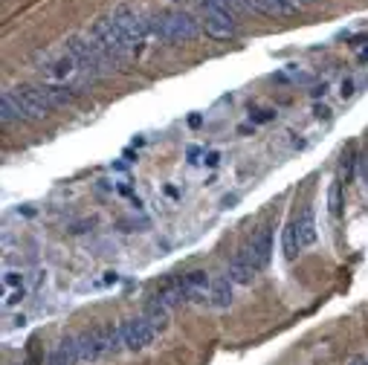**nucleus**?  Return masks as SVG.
I'll return each mask as SVG.
<instances>
[{
  "label": "nucleus",
  "instance_id": "nucleus-21",
  "mask_svg": "<svg viewBox=\"0 0 368 365\" xmlns=\"http://www.w3.org/2000/svg\"><path fill=\"white\" fill-rule=\"evenodd\" d=\"M171 4H186V0H171Z\"/></svg>",
  "mask_w": 368,
  "mask_h": 365
},
{
  "label": "nucleus",
  "instance_id": "nucleus-16",
  "mask_svg": "<svg viewBox=\"0 0 368 365\" xmlns=\"http://www.w3.org/2000/svg\"><path fill=\"white\" fill-rule=\"evenodd\" d=\"M360 177H362V183H365V191H368V154L360 160Z\"/></svg>",
  "mask_w": 368,
  "mask_h": 365
},
{
  "label": "nucleus",
  "instance_id": "nucleus-20",
  "mask_svg": "<svg viewBox=\"0 0 368 365\" xmlns=\"http://www.w3.org/2000/svg\"><path fill=\"white\" fill-rule=\"evenodd\" d=\"M362 61H368V50H365V53H362Z\"/></svg>",
  "mask_w": 368,
  "mask_h": 365
},
{
  "label": "nucleus",
  "instance_id": "nucleus-17",
  "mask_svg": "<svg viewBox=\"0 0 368 365\" xmlns=\"http://www.w3.org/2000/svg\"><path fill=\"white\" fill-rule=\"evenodd\" d=\"M354 93V84L351 82H342V99H345V96H351Z\"/></svg>",
  "mask_w": 368,
  "mask_h": 365
},
{
  "label": "nucleus",
  "instance_id": "nucleus-7",
  "mask_svg": "<svg viewBox=\"0 0 368 365\" xmlns=\"http://www.w3.org/2000/svg\"><path fill=\"white\" fill-rule=\"evenodd\" d=\"M227 276H229L235 284H250V281L258 276V270H255V264L250 261L247 250H238V252H235V258L229 261Z\"/></svg>",
  "mask_w": 368,
  "mask_h": 365
},
{
  "label": "nucleus",
  "instance_id": "nucleus-11",
  "mask_svg": "<svg viewBox=\"0 0 368 365\" xmlns=\"http://www.w3.org/2000/svg\"><path fill=\"white\" fill-rule=\"evenodd\" d=\"M302 250V241H299V214L290 217V224L284 226V258L293 261Z\"/></svg>",
  "mask_w": 368,
  "mask_h": 365
},
{
  "label": "nucleus",
  "instance_id": "nucleus-2",
  "mask_svg": "<svg viewBox=\"0 0 368 365\" xmlns=\"http://www.w3.org/2000/svg\"><path fill=\"white\" fill-rule=\"evenodd\" d=\"M168 319H171V310L168 307H160V305H148L142 316L137 319H128L122 322V333H125V351H145L157 342V336L168 328Z\"/></svg>",
  "mask_w": 368,
  "mask_h": 365
},
{
  "label": "nucleus",
  "instance_id": "nucleus-15",
  "mask_svg": "<svg viewBox=\"0 0 368 365\" xmlns=\"http://www.w3.org/2000/svg\"><path fill=\"white\" fill-rule=\"evenodd\" d=\"M273 116H276L273 110H253V113H250V119L255 122V125H264V122H269Z\"/></svg>",
  "mask_w": 368,
  "mask_h": 365
},
{
  "label": "nucleus",
  "instance_id": "nucleus-6",
  "mask_svg": "<svg viewBox=\"0 0 368 365\" xmlns=\"http://www.w3.org/2000/svg\"><path fill=\"white\" fill-rule=\"evenodd\" d=\"M243 250H247L250 261L255 264V270L261 273L264 267H267V261H269V252H273V229H269V226H261V229L250 238V243H247Z\"/></svg>",
  "mask_w": 368,
  "mask_h": 365
},
{
  "label": "nucleus",
  "instance_id": "nucleus-19",
  "mask_svg": "<svg viewBox=\"0 0 368 365\" xmlns=\"http://www.w3.org/2000/svg\"><path fill=\"white\" fill-rule=\"evenodd\" d=\"M351 365H368V359H354Z\"/></svg>",
  "mask_w": 368,
  "mask_h": 365
},
{
  "label": "nucleus",
  "instance_id": "nucleus-13",
  "mask_svg": "<svg viewBox=\"0 0 368 365\" xmlns=\"http://www.w3.org/2000/svg\"><path fill=\"white\" fill-rule=\"evenodd\" d=\"M354 172V148H348V154H342V162H339V174H345V183Z\"/></svg>",
  "mask_w": 368,
  "mask_h": 365
},
{
  "label": "nucleus",
  "instance_id": "nucleus-14",
  "mask_svg": "<svg viewBox=\"0 0 368 365\" xmlns=\"http://www.w3.org/2000/svg\"><path fill=\"white\" fill-rule=\"evenodd\" d=\"M235 12H258V0H232Z\"/></svg>",
  "mask_w": 368,
  "mask_h": 365
},
{
  "label": "nucleus",
  "instance_id": "nucleus-3",
  "mask_svg": "<svg viewBox=\"0 0 368 365\" xmlns=\"http://www.w3.org/2000/svg\"><path fill=\"white\" fill-rule=\"evenodd\" d=\"M76 351H79V362H99V359L116 357L119 351H125V333H122V325H105V328L79 333Z\"/></svg>",
  "mask_w": 368,
  "mask_h": 365
},
{
  "label": "nucleus",
  "instance_id": "nucleus-10",
  "mask_svg": "<svg viewBox=\"0 0 368 365\" xmlns=\"http://www.w3.org/2000/svg\"><path fill=\"white\" fill-rule=\"evenodd\" d=\"M299 241H302V250L316 243V212L313 206H305L299 214Z\"/></svg>",
  "mask_w": 368,
  "mask_h": 365
},
{
  "label": "nucleus",
  "instance_id": "nucleus-4",
  "mask_svg": "<svg viewBox=\"0 0 368 365\" xmlns=\"http://www.w3.org/2000/svg\"><path fill=\"white\" fill-rule=\"evenodd\" d=\"M203 32L215 41H229L238 35V20L232 0H198Z\"/></svg>",
  "mask_w": 368,
  "mask_h": 365
},
{
  "label": "nucleus",
  "instance_id": "nucleus-12",
  "mask_svg": "<svg viewBox=\"0 0 368 365\" xmlns=\"http://www.w3.org/2000/svg\"><path fill=\"white\" fill-rule=\"evenodd\" d=\"M328 212H331L334 221L342 214V183L339 180L331 183V188H328Z\"/></svg>",
  "mask_w": 368,
  "mask_h": 365
},
{
  "label": "nucleus",
  "instance_id": "nucleus-5",
  "mask_svg": "<svg viewBox=\"0 0 368 365\" xmlns=\"http://www.w3.org/2000/svg\"><path fill=\"white\" fill-rule=\"evenodd\" d=\"M108 15L113 18V23L122 30V35L128 38V44H131L134 56H139V53L145 50V44L151 41L148 15L139 12V9H137V6H131V4H119V6H113Z\"/></svg>",
  "mask_w": 368,
  "mask_h": 365
},
{
  "label": "nucleus",
  "instance_id": "nucleus-18",
  "mask_svg": "<svg viewBox=\"0 0 368 365\" xmlns=\"http://www.w3.org/2000/svg\"><path fill=\"white\" fill-rule=\"evenodd\" d=\"M206 162H209V165H217V162H220V154H217V151H212V154L206 157Z\"/></svg>",
  "mask_w": 368,
  "mask_h": 365
},
{
  "label": "nucleus",
  "instance_id": "nucleus-9",
  "mask_svg": "<svg viewBox=\"0 0 368 365\" xmlns=\"http://www.w3.org/2000/svg\"><path fill=\"white\" fill-rule=\"evenodd\" d=\"M44 365H82L79 362V351H76V336H67L61 342L46 354V362Z\"/></svg>",
  "mask_w": 368,
  "mask_h": 365
},
{
  "label": "nucleus",
  "instance_id": "nucleus-1",
  "mask_svg": "<svg viewBox=\"0 0 368 365\" xmlns=\"http://www.w3.org/2000/svg\"><path fill=\"white\" fill-rule=\"evenodd\" d=\"M151 41L160 44H189L203 32V23L186 9H165L148 15Z\"/></svg>",
  "mask_w": 368,
  "mask_h": 365
},
{
  "label": "nucleus",
  "instance_id": "nucleus-8",
  "mask_svg": "<svg viewBox=\"0 0 368 365\" xmlns=\"http://www.w3.org/2000/svg\"><path fill=\"white\" fill-rule=\"evenodd\" d=\"M232 299H235V281H232L229 276L215 278V281H212V290H209V307L227 310V307L232 305Z\"/></svg>",
  "mask_w": 368,
  "mask_h": 365
}]
</instances>
